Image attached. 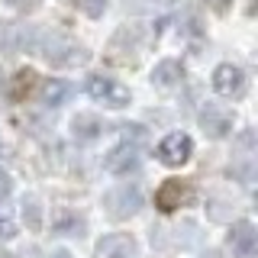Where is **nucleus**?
Returning <instances> with one entry per match:
<instances>
[{"label": "nucleus", "instance_id": "obj_9", "mask_svg": "<svg viewBox=\"0 0 258 258\" xmlns=\"http://www.w3.org/2000/svg\"><path fill=\"white\" fill-rule=\"evenodd\" d=\"M229 248H232V255H236V258H252L255 255L258 232H255V226L248 223V220H242V223H236L229 229Z\"/></svg>", "mask_w": 258, "mask_h": 258}, {"label": "nucleus", "instance_id": "obj_4", "mask_svg": "<svg viewBox=\"0 0 258 258\" xmlns=\"http://www.w3.org/2000/svg\"><path fill=\"white\" fill-rule=\"evenodd\" d=\"M190 155H194V142H190V136H184V133L165 136L161 145H158V161H161V165H168V168L184 165Z\"/></svg>", "mask_w": 258, "mask_h": 258}, {"label": "nucleus", "instance_id": "obj_2", "mask_svg": "<svg viewBox=\"0 0 258 258\" xmlns=\"http://www.w3.org/2000/svg\"><path fill=\"white\" fill-rule=\"evenodd\" d=\"M103 207H107V213L113 220H129V216L139 213V207H142V190L136 187V184H119V187H113L107 197H103Z\"/></svg>", "mask_w": 258, "mask_h": 258}, {"label": "nucleus", "instance_id": "obj_15", "mask_svg": "<svg viewBox=\"0 0 258 258\" xmlns=\"http://www.w3.org/2000/svg\"><path fill=\"white\" fill-rule=\"evenodd\" d=\"M16 236V226H13V220L7 213H0V242H10Z\"/></svg>", "mask_w": 258, "mask_h": 258}, {"label": "nucleus", "instance_id": "obj_1", "mask_svg": "<svg viewBox=\"0 0 258 258\" xmlns=\"http://www.w3.org/2000/svg\"><path fill=\"white\" fill-rule=\"evenodd\" d=\"M84 91H87V97H94L97 103H103V107H110V110L129 107V87L119 84V81H113V78L94 75V78H87Z\"/></svg>", "mask_w": 258, "mask_h": 258}, {"label": "nucleus", "instance_id": "obj_3", "mask_svg": "<svg viewBox=\"0 0 258 258\" xmlns=\"http://www.w3.org/2000/svg\"><path fill=\"white\" fill-rule=\"evenodd\" d=\"M232 110L220 107V103H207L204 110H200V129L210 136V139H226V136L232 133Z\"/></svg>", "mask_w": 258, "mask_h": 258}, {"label": "nucleus", "instance_id": "obj_18", "mask_svg": "<svg viewBox=\"0 0 258 258\" xmlns=\"http://www.w3.org/2000/svg\"><path fill=\"white\" fill-rule=\"evenodd\" d=\"M52 258H71L68 252H52Z\"/></svg>", "mask_w": 258, "mask_h": 258}, {"label": "nucleus", "instance_id": "obj_13", "mask_svg": "<svg viewBox=\"0 0 258 258\" xmlns=\"http://www.w3.org/2000/svg\"><path fill=\"white\" fill-rule=\"evenodd\" d=\"M55 229H58L61 236H81V232H84V220H81L78 213H68V210H64V213L55 216Z\"/></svg>", "mask_w": 258, "mask_h": 258}, {"label": "nucleus", "instance_id": "obj_5", "mask_svg": "<svg viewBox=\"0 0 258 258\" xmlns=\"http://www.w3.org/2000/svg\"><path fill=\"white\" fill-rule=\"evenodd\" d=\"M194 200V187L187 181H165L158 187V194H155V204H158V210H165V213H171V210H177V207H187Z\"/></svg>", "mask_w": 258, "mask_h": 258}, {"label": "nucleus", "instance_id": "obj_11", "mask_svg": "<svg viewBox=\"0 0 258 258\" xmlns=\"http://www.w3.org/2000/svg\"><path fill=\"white\" fill-rule=\"evenodd\" d=\"M71 133H75L78 142H91L103 133V123L97 116H91V113H81V116H75V123H71Z\"/></svg>", "mask_w": 258, "mask_h": 258}, {"label": "nucleus", "instance_id": "obj_12", "mask_svg": "<svg viewBox=\"0 0 258 258\" xmlns=\"http://www.w3.org/2000/svg\"><path fill=\"white\" fill-rule=\"evenodd\" d=\"M68 97H71V84H64L58 78H48L42 84V103L45 107H61Z\"/></svg>", "mask_w": 258, "mask_h": 258}, {"label": "nucleus", "instance_id": "obj_10", "mask_svg": "<svg viewBox=\"0 0 258 258\" xmlns=\"http://www.w3.org/2000/svg\"><path fill=\"white\" fill-rule=\"evenodd\" d=\"M184 81V68L177 61H158L155 64V71H152V84L161 87V91H171V87H177Z\"/></svg>", "mask_w": 258, "mask_h": 258}, {"label": "nucleus", "instance_id": "obj_6", "mask_svg": "<svg viewBox=\"0 0 258 258\" xmlns=\"http://www.w3.org/2000/svg\"><path fill=\"white\" fill-rule=\"evenodd\" d=\"M213 91L223 94V97H239L245 91V75H242L239 64L226 61V64H220V68L213 71Z\"/></svg>", "mask_w": 258, "mask_h": 258}, {"label": "nucleus", "instance_id": "obj_16", "mask_svg": "<svg viewBox=\"0 0 258 258\" xmlns=\"http://www.w3.org/2000/svg\"><path fill=\"white\" fill-rule=\"evenodd\" d=\"M10 190H13L10 174H7V171H0V200H4V197H10Z\"/></svg>", "mask_w": 258, "mask_h": 258}, {"label": "nucleus", "instance_id": "obj_8", "mask_svg": "<svg viewBox=\"0 0 258 258\" xmlns=\"http://www.w3.org/2000/svg\"><path fill=\"white\" fill-rule=\"evenodd\" d=\"M136 239L126 236V232H113V236H103L97 242V258H136Z\"/></svg>", "mask_w": 258, "mask_h": 258}, {"label": "nucleus", "instance_id": "obj_14", "mask_svg": "<svg viewBox=\"0 0 258 258\" xmlns=\"http://www.w3.org/2000/svg\"><path fill=\"white\" fill-rule=\"evenodd\" d=\"M71 4L84 16H103V10H107V0H71Z\"/></svg>", "mask_w": 258, "mask_h": 258}, {"label": "nucleus", "instance_id": "obj_17", "mask_svg": "<svg viewBox=\"0 0 258 258\" xmlns=\"http://www.w3.org/2000/svg\"><path fill=\"white\" fill-rule=\"evenodd\" d=\"M204 4H207L213 13H226V10L232 7V0H204Z\"/></svg>", "mask_w": 258, "mask_h": 258}, {"label": "nucleus", "instance_id": "obj_7", "mask_svg": "<svg viewBox=\"0 0 258 258\" xmlns=\"http://www.w3.org/2000/svg\"><path fill=\"white\" fill-rule=\"evenodd\" d=\"M139 145L136 142H119V145H113L110 149V155L103 158V168L107 171H113V174H126V171H133L136 165H139Z\"/></svg>", "mask_w": 258, "mask_h": 258}]
</instances>
